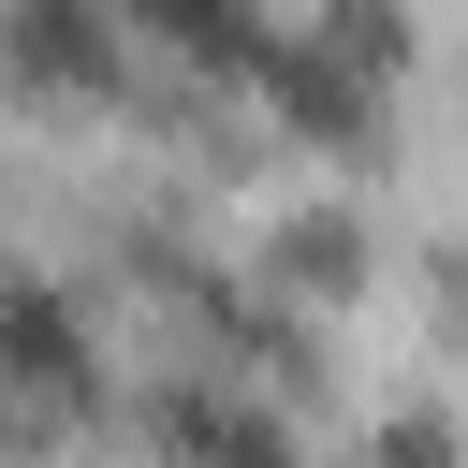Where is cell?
Returning <instances> with one entry per match:
<instances>
[{
    "label": "cell",
    "instance_id": "1",
    "mask_svg": "<svg viewBox=\"0 0 468 468\" xmlns=\"http://www.w3.org/2000/svg\"><path fill=\"white\" fill-rule=\"evenodd\" d=\"M0 366H15V380H44V395H73V380H88L73 307H58V292H0Z\"/></svg>",
    "mask_w": 468,
    "mask_h": 468
},
{
    "label": "cell",
    "instance_id": "2",
    "mask_svg": "<svg viewBox=\"0 0 468 468\" xmlns=\"http://www.w3.org/2000/svg\"><path fill=\"white\" fill-rule=\"evenodd\" d=\"M15 58L29 73H73V58H102V29L88 15H15Z\"/></svg>",
    "mask_w": 468,
    "mask_h": 468
}]
</instances>
